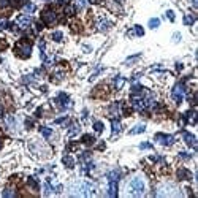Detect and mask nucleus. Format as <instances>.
Here are the masks:
<instances>
[{"instance_id": "1", "label": "nucleus", "mask_w": 198, "mask_h": 198, "mask_svg": "<svg viewBox=\"0 0 198 198\" xmlns=\"http://www.w3.org/2000/svg\"><path fill=\"white\" fill-rule=\"evenodd\" d=\"M70 195L75 196H94L97 193V189L89 181H75L70 185Z\"/></svg>"}, {"instance_id": "2", "label": "nucleus", "mask_w": 198, "mask_h": 198, "mask_svg": "<svg viewBox=\"0 0 198 198\" xmlns=\"http://www.w3.org/2000/svg\"><path fill=\"white\" fill-rule=\"evenodd\" d=\"M125 192L129 196H141L144 195L146 192V182L141 176H133L129 179L127 182V187H125Z\"/></svg>"}, {"instance_id": "3", "label": "nucleus", "mask_w": 198, "mask_h": 198, "mask_svg": "<svg viewBox=\"0 0 198 198\" xmlns=\"http://www.w3.org/2000/svg\"><path fill=\"white\" fill-rule=\"evenodd\" d=\"M16 54L19 56V57H22V59H27V57H30V54H32V43L29 41V40H21L18 44H16Z\"/></svg>"}, {"instance_id": "4", "label": "nucleus", "mask_w": 198, "mask_h": 198, "mask_svg": "<svg viewBox=\"0 0 198 198\" xmlns=\"http://www.w3.org/2000/svg\"><path fill=\"white\" fill-rule=\"evenodd\" d=\"M173 98H175V102L176 103H181L182 102V98L185 97V86L182 83H178L175 87H173Z\"/></svg>"}, {"instance_id": "5", "label": "nucleus", "mask_w": 198, "mask_h": 198, "mask_svg": "<svg viewBox=\"0 0 198 198\" xmlns=\"http://www.w3.org/2000/svg\"><path fill=\"white\" fill-rule=\"evenodd\" d=\"M41 21L44 24H48V26H51V24H54L57 21V13L53 10V8H48L41 13Z\"/></svg>"}, {"instance_id": "6", "label": "nucleus", "mask_w": 198, "mask_h": 198, "mask_svg": "<svg viewBox=\"0 0 198 198\" xmlns=\"http://www.w3.org/2000/svg\"><path fill=\"white\" fill-rule=\"evenodd\" d=\"M155 141L163 144V146H171L173 143H175V136L171 135H165V133H157L155 135Z\"/></svg>"}, {"instance_id": "7", "label": "nucleus", "mask_w": 198, "mask_h": 198, "mask_svg": "<svg viewBox=\"0 0 198 198\" xmlns=\"http://www.w3.org/2000/svg\"><path fill=\"white\" fill-rule=\"evenodd\" d=\"M56 103L59 105V108H60V109H67V108L70 106V98H68V95H67V94L60 92V94L57 95V98H56Z\"/></svg>"}, {"instance_id": "8", "label": "nucleus", "mask_w": 198, "mask_h": 198, "mask_svg": "<svg viewBox=\"0 0 198 198\" xmlns=\"http://www.w3.org/2000/svg\"><path fill=\"white\" fill-rule=\"evenodd\" d=\"M16 24H18V27H21V29H27V27H30V24H32V18L27 16V14H22V16H19L16 19Z\"/></svg>"}, {"instance_id": "9", "label": "nucleus", "mask_w": 198, "mask_h": 198, "mask_svg": "<svg viewBox=\"0 0 198 198\" xmlns=\"http://www.w3.org/2000/svg\"><path fill=\"white\" fill-rule=\"evenodd\" d=\"M157 195L159 196H165V195H179V193H178V190L173 187V185H162L157 190Z\"/></svg>"}, {"instance_id": "10", "label": "nucleus", "mask_w": 198, "mask_h": 198, "mask_svg": "<svg viewBox=\"0 0 198 198\" xmlns=\"http://www.w3.org/2000/svg\"><path fill=\"white\" fill-rule=\"evenodd\" d=\"M117 179H108V195L109 196H116L117 195Z\"/></svg>"}, {"instance_id": "11", "label": "nucleus", "mask_w": 198, "mask_h": 198, "mask_svg": "<svg viewBox=\"0 0 198 198\" xmlns=\"http://www.w3.org/2000/svg\"><path fill=\"white\" fill-rule=\"evenodd\" d=\"M184 141H185V144H189L190 147H195V146H196L195 135H192V133H189V132H184Z\"/></svg>"}, {"instance_id": "12", "label": "nucleus", "mask_w": 198, "mask_h": 198, "mask_svg": "<svg viewBox=\"0 0 198 198\" xmlns=\"http://www.w3.org/2000/svg\"><path fill=\"white\" fill-rule=\"evenodd\" d=\"M111 125H113V135H117V133L122 130V125H120V122H119L117 119H113Z\"/></svg>"}, {"instance_id": "13", "label": "nucleus", "mask_w": 198, "mask_h": 198, "mask_svg": "<svg viewBox=\"0 0 198 198\" xmlns=\"http://www.w3.org/2000/svg\"><path fill=\"white\" fill-rule=\"evenodd\" d=\"M108 27H111V24L106 19H100V21H98V29H100V30H106Z\"/></svg>"}, {"instance_id": "14", "label": "nucleus", "mask_w": 198, "mask_h": 198, "mask_svg": "<svg viewBox=\"0 0 198 198\" xmlns=\"http://www.w3.org/2000/svg\"><path fill=\"white\" fill-rule=\"evenodd\" d=\"M63 165L68 166V168H73V166H75V160H73L70 155H65L63 157Z\"/></svg>"}, {"instance_id": "15", "label": "nucleus", "mask_w": 198, "mask_h": 198, "mask_svg": "<svg viewBox=\"0 0 198 198\" xmlns=\"http://www.w3.org/2000/svg\"><path fill=\"white\" fill-rule=\"evenodd\" d=\"M146 130V127L144 125H136V127H133L132 130H130V135H136V133H143Z\"/></svg>"}, {"instance_id": "16", "label": "nucleus", "mask_w": 198, "mask_h": 198, "mask_svg": "<svg viewBox=\"0 0 198 198\" xmlns=\"http://www.w3.org/2000/svg\"><path fill=\"white\" fill-rule=\"evenodd\" d=\"M159 26H160V19H159V18H152V19L149 21V27H151V29H157Z\"/></svg>"}, {"instance_id": "17", "label": "nucleus", "mask_w": 198, "mask_h": 198, "mask_svg": "<svg viewBox=\"0 0 198 198\" xmlns=\"http://www.w3.org/2000/svg\"><path fill=\"white\" fill-rule=\"evenodd\" d=\"M179 179H190V173L187 170H179V175H178Z\"/></svg>"}, {"instance_id": "18", "label": "nucleus", "mask_w": 198, "mask_h": 198, "mask_svg": "<svg viewBox=\"0 0 198 198\" xmlns=\"http://www.w3.org/2000/svg\"><path fill=\"white\" fill-rule=\"evenodd\" d=\"M94 130H95L97 133H102V132H103V124H102L100 120L94 122Z\"/></svg>"}, {"instance_id": "19", "label": "nucleus", "mask_w": 198, "mask_h": 198, "mask_svg": "<svg viewBox=\"0 0 198 198\" xmlns=\"http://www.w3.org/2000/svg\"><path fill=\"white\" fill-rule=\"evenodd\" d=\"M193 22H195V16H192V14L184 16V24H185V26H192Z\"/></svg>"}, {"instance_id": "20", "label": "nucleus", "mask_w": 198, "mask_h": 198, "mask_svg": "<svg viewBox=\"0 0 198 198\" xmlns=\"http://www.w3.org/2000/svg\"><path fill=\"white\" fill-rule=\"evenodd\" d=\"M41 135L44 136V138H49L53 135V130L49 129V127H41Z\"/></svg>"}, {"instance_id": "21", "label": "nucleus", "mask_w": 198, "mask_h": 198, "mask_svg": "<svg viewBox=\"0 0 198 198\" xmlns=\"http://www.w3.org/2000/svg\"><path fill=\"white\" fill-rule=\"evenodd\" d=\"M81 141H83V143H84V144H92V143H94V141H95V138H94V136H92V135H84V136H83V140H81Z\"/></svg>"}, {"instance_id": "22", "label": "nucleus", "mask_w": 198, "mask_h": 198, "mask_svg": "<svg viewBox=\"0 0 198 198\" xmlns=\"http://www.w3.org/2000/svg\"><path fill=\"white\" fill-rule=\"evenodd\" d=\"M51 192H53V185L49 181H46L44 182V195H51Z\"/></svg>"}, {"instance_id": "23", "label": "nucleus", "mask_w": 198, "mask_h": 198, "mask_svg": "<svg viewBox=\"0 0 198 198\" xmlns=\"http://www.w3.org/2000/svg\"><path fill=\"white\" fill-rule=\"evenodd\" d=\"M24 11H26V13H33V11H35V5H33V3H26V7H24Z\"/></svg>"}, {"instance_id": "24", "label": "nucleus", "mask_w": 198, "mask_h": 198, "mask_svg": "<svg viewBox=\"0 0 198 198\" xmlns=\"http://www.w3.org/2000/svg\"><path fill=\"white\" fill-rule=\"evenodd\" d=\"M114 83H116V87H117V89H120V87L124 86V83H125V79L120 78V76H117V78L114 79Z\"/></svg>"}, {"instance_id": "25", "label": "nucleus", "mask_w": 198, "mask_h": 198, "mask_svg": "<svg viewBox=\"0 0 198 198\" xmlns=\"http://www.w3.org/2000/svg\"><path fill=\"white\" fill-rule=\"evenodd\" d=\"M133 30H135V33H136L138 37H143V35H144V30H143V27H141V26H135V27H133Z\"/></svg>"}, {"instance_id": "26", "label": "nucleus", "mask_w": 198, "mask_h": 198, "mask_svg": "<svg viewBox=\"0 0 198 198\" xmlns=\"http://www.w3.org/2000/svg\"><path fill=\"white\" fill-rule=\"evenodd\" d=\"M10 7V0H0V10H5Z\"/></svg>"}, {"instance_id": "27", "label": "nucleus", "mask_w": 198, "mask_h": 198, "mask_svg": "<svg viewBox=\"0 0 198 198\" xmlns=\"http://www.w3.org/2000/svg\"><path fill=\"white\" fill-rule=\"evenodd\" d=\"M86 7V0H76V8L78 10H83Z\"/></svg>"}, {"instance_id": "28", "label": "nucleus", "mask_w": 198, "mask_h": 198, "mask_svg": "<svg viewBox=\"0 0 198 198\" xmlns=\"http://www.w3.org/2000/svg\"><path fill=\"white\" fill-rule=\"evenodd\" d=\"M53 40L54 41H60L62 40V32H54L53 33Z\"/></svg>"}, {"instance_id": "29", "label": "nucleus", "mask_w": 198, "mask_h": 198, "mask_svg": "<svg viewBox=\"0 0 198 198\" xmlns=\"http://www.w3.org/2000/svg\"><path fill=\"white\" fill-rule=\"evenodd\" d=\"M78 132H79V127L78 125H73V129H70V136H75Z\"/></svg>"}, {"instance_id": "30", "label": "nucleus", "mask_w": 198, "mask_h": 198, "mask_svg": "<svg viewBox=\"0 0 198 198\" xmlns=\"http://www.w3.org/2000/svg\"><path fill=\"white\" fill-rule=\"evenodd\" d=\"M65 14H67V16H73V14H75V7H68V8L65 10Z\"/></svg>"}, {"instance_id": "31", "label": "nucleus", "mask_w": 198, "mask_h": 198, "mask_svg": "<svg viewBox=\"0 0 198 198\" xmlns=\"http://www.w3.org/2000/svg\"><path fill=\"white\" fill-rule=\"evenodd\" d=\"M29 184L32 185V189H33V190H38V184H37V181H35L33 178H30V179H29Z\"/></svg>"}, {"instance_id": "32", "label": "nucleus", "mask_w": 198, "mask_h": 198, "mask_svg": "<svg viewBox=\"0 0 198 198\" xmlns=\"http://www.w3.org/2000/svg\"><path fill=\"white\" fill-rule=\"evenodd\" d=\"M166 16H168V19L173 22V21H175V11H171V10H168L166 11Z\"/></svg>"}, {"instance_id": "33", "label": "nucleus", "mask_w": 198, "mask_h": 198, "mask_svg": "<svg viewBox=\"0 0 198 198\" xmlns=\"http://www.w3.org/2000/svg\"><path fill=\"white\" fill-rule=\"evenodd\" d=\"M140 147H141V149H151L152 144H151V143H141V144H140Z\"/></svg>"}, {"instance_id": "34", "label": "nucleus", "mask_w": 198, "mask_h": 198, "mask_svg": "<svg viewBox=\"0 0 198 198\" xmlns=\"http://www.w3.org/2000/svg\"><path fill=\"white\" fill-rule=\"evenodd\" d=\"M7 125H8V127H14V119H13V117H8V119H7Z\"/></svg>"}, {"instance_id": "35", "label": "nucleus", "mask_w": 198, "mask_h": 198, "mask_svg": "<svg viewBox=\"0 0 198 198\" xmlns=\"http://www.w3.org/2000/svg\"><path fill=\"white\" fill-rule=\"evenodd\" d=\"M8 26V22L5 21V19H2V21H0V29H5Z\"/></svg>"}, {"instance_id": "36", "label": "nucleus", "mask_w": 198, "mask_h": 198, "mask_svg": "<svg viewBox=\"0 0 198 198\" xmlns=\"http://www.w3.org/2000/svg\"><path fill=\"white\" fill-rule=\"evenodd\" d=\"M181 157H182V159H190V155H189V154H181Z\"/></svg>"}, {"instance_id": "37", "label": "nucleus", "mask_w": 198, "mask_h": 198, "mask_svg": "<svg viewBox=\"0 0 198 198\" xmlns=\"http://www.w3.org/2000/svg\"><path fill=\"white\" fill-rule=\"evenodd\" d=\"M89 2H90V3H95V5H97V3H100V0H89Z\"/></svg>"}, {"instance_id": "38", "label": "nucleus", "mask_w": 198, "mask_h": 198, "mask_svg": "<svg viewBox=\"0 0 198 198\" xmlns=\"http://www.w3.org/2000/svg\"><path fill=\"white\" fill-rule=\"evenodd\" d=\"M68 0H57V3H67Z\"/></svg>"}, {"instance_id": "39", "label": "nucleus", "mask_w": 198, "mask_h": 198, "mask_svg": "<svg viewBox=\"0 0 198 198\" xmlns=\"http://www.w3.org/2000/svg\"><path fill=\"white\" fill-rule=\"evenodd\" d=\"M193 2V7H198V0H192Z\"/></svg>"}, {"instance_id": "40", "label": "nucleus", "mask_w": 198, "mask_h": 198, "mask_svg": "<svg viewBox=\"0 0 198 198\" xmlns=\"http://www.w3.org/2000/svg\"><path fill=\"white\" fill-rule=\"evenodd\" d=\"M26 0H16V3H24Z\"/></svg>"}, {"instance_id": "41", "label": "nucleus", "mask_w": 198, "mask_h": 198, "mask_svg": "<svg viewBox=\"0 0 198 198\" xmlns=\"http://www.w3.org/2000/svg\"><path fill=\"white\" fill-rule=\"evenodd\" d=\"M0 116H3V108L0 106Z\"/></svg>"}, {"instance_id": "42", "label": "nucleus", "mask_w": 198, "mask_h": 198, "mask_svg": "<svg viewBox=\"0 0 198 198\" xmlns=\"http://www.w3.org/2000/svg\"><path fill=\"white\" fill-rule=\"evenodd\" d=\"M0 147H2V140H0Z\"/></svg>"}]
</instances>
